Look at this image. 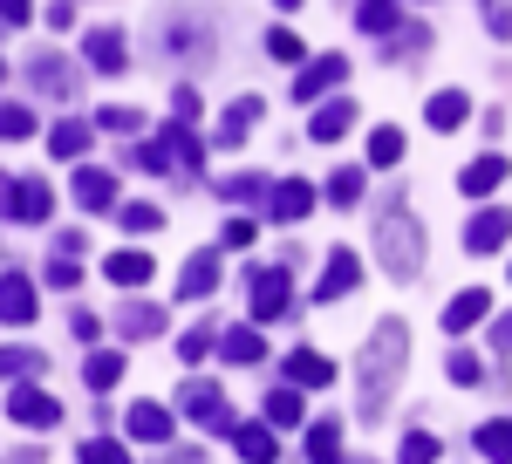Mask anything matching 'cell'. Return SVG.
Returning a JSON list of instances; mask_svg holds the SVG:
<instances>
[{
	"label": "cell",
	"instance_id": "obj_29",
	"mask_svg": "<svg viewBox=\"0 0 512 464\" xmlns=\"http://www.w3.org/2000/svg\"><path fill=\"white\" fill-rule=\"evenodd\" d=\"M267 424H274V430H294V424H301V383H287V389H274V396H267Z\"/></svg>",
	"mask_w": 512,
	"mask_h": 464
},
{
	"label": "cell",
	"instance_id": "obj_3",
	"mask_svg": "<svg viewBox=\"0 0 512 464\" xmlns=\"http://www.w3.org/2000/svg\"><path fill=\"white\" fill-rule=\"evenodd\" d=\"M48 205H55V198H48L41 178H0V212H7V219L41 226V219H48Z\"/></svg>",
	"mask_w": 512,
	"mask_h": 464
},
{
	"label": "cell",
	"instance_id": "obj_40",
	"mask_svg": "<svg viewBox=\"0 0 512 464\" xmlns=\"http://www.w3.org/2000/svg\"><path fill=\"white\" fill-rule=\"evenodd\" d=\"M48 280H55V287H76V280H82V260L69 253V246H62V253H48Z\"/></svg>",
	"mask_w": 512,
	"mask_h": 464
},
{
	"label": "cell",
	"instance_id": "obj_38",
	"mask_svg": "<svg viewBox=\"0 0 512 464\" xmlns=\"http://www.w3.org/2000/svg\"><path fill=\"white\" fill-rule=\"evenodd\" d=\"M185 48H205V35L192 21H164V55H185Z\"/></svg>",
	"mask_w": 512,
	"mask_h": 464
},
{
	"label": "cell",
	"instance_id": "obj_25",
	"mask_svg": "<svg viewBox=\"0 0 512 464\" xmlns=\"http://www.w3.org/2000/svg\"><path fill=\"white\" fill-rule=\"evenodd\" d=\"M424 116H431L437 130H458V123H465V116H472V103H465V96H458V89H437L431 103H424Z\"/></svg>",
	"mask_w": 512,
	"mask_h": 464
},
{
	"label": "cell",
	"instance_id": "obj_10",
	"mask_svg": "<svg viewBox=\"0 0 512 464\" xmlns=\"http://www.w3.org/2000/svg\"><path fill=\"white\" fill-rule=\"evenodd\" d=\"M506 171H512V164L499 151H492V157H472V164L458 171V192H465V198H492L499 185H506Z\"/></svg>",
	"mask_w": 512,
	"mask_h": 464
},
{
	"label": "cell",
	"instance_id": "obj_5",
	"mask_svg": "<svg viewBox=\"0 0 512 464\" xmlns=\"http://www.w3.org/2000/svg\"><path fill=\"white\" fill-rule=\"evenodd\" d=\"M178 410H185L192 424H205V430H233V403H226V389H212V383H185Z\"/></svg>",
	"mask_w": 512,
	"mask_h": 464
},
{
	"label": "cell",
	"instance_id": "obj_9",
	"mask_svg": "<svg viewBox=\"0 0 512 464\" xmlns=\"http://www.w3.org/2000/svg\"><path fill=\"white\" fill-rule=\"evenodd\" d=\"M335 82H349V62H342V55H315V62H301V82H294V96H301V103H321Z\"/></svg>",
	"mask_w": 512,
	"mask_h": 464
},
{
	"label": "cell",
	"instance_id": "obj_28",
	"mask_svg": "<svg viewBox=\"0 0 512 464\" xmlns=\"http://www.w3.org/2000/svg\"><path fill=\"white\" fill-rule=\"evenodd\" d=\"M233 451H239V458H253V464H267V458H274V430H267V424H239L233 430Z\"/></svg>",
	"mask_w": 512,
	"mask_h": 464
},
{
	"label": "cell",
	"instance_id": "obj_35",
	"mask_svg": "<svg viewBox=\"0 0 512 464\" xmlns=\"http://www.w3.org/2000/svg\"><path fill=\"white\" fill-rule=\"evenodd\" d=\"M369 164H403V130H396V123H383V130L369 137Z\"/></svg>",
	"mask_w": 512,
	"mask_h": 464
},
{
	"label": "cell",
	"instance_id": "obj_37",
	"mask_svg": "<svg viewBox=\"0 0 512 464\" xmlns=\"http://www.w3.org/2000/svg\"><path fill=\"white\" fill-rule=\"evenodd\" d=\"M82 376H89V389H117L123 383V355H89Z\"/></svg>",
	"mask_w": 512,
	"mask_h": 464
},
{
	"label": "cell",
	"instance_id": "obj_42",
	"mask_svg": "<svg viewBox=\"0 0 512 464\" xmlns=\"http://www.w3.org/2000/svg\"><path fill=\"white\" fill-rule=\"evenodd\" d=\"M226 198H233V205H253V198H267V178L239 171V178H226Z\"/></svg>",
	"mask_w": 512,
	"mask_h": 464
},
{
	"label": "cell",
	"instance_id": "obj_21",
	"mask_svg": "<svg viewBox=\"0 0 512 464\" xmlns=\"http://www.w3.org/2000/svg\"><path fill=\"white\" fill-rule=\"evenodd\" d=\"M253 123H260V96H239L233 110L219 116V144H226V151H233V144H246V130H253Z\"/></svg>",
	"mask_w": 512,
	"mask_h": 464
},
{
	"label": "cell",
	"instance_id": "obj_11",
	"mask_svg": "<svg viewBox=\"0 0 512 464\" xmlns=\"http://www.w3.org/2000/svg\"><path fill=\"white\" fill-rule=\"evenodd\" d=\"M212 287H219V253L205 246V253H192V260H185V273H178V301H205Z\"/></svg>",
	"mask_w": 512,
	"mask_h": 464
},
{
	"label": "cell",
	"instance_id": "obj_2",
	"mask_svg": "<svg viewBox=\"0 0 512 464\" xmlns=\"http://www.w3.org/2000/svg\"><path fill=\"white\" fill-rule=\"evenodd\" d=\"M376 253H383V273H390V280H417V273H424V226H417L410 212H383Z\"/></svg>",
	"mask_w": 512,
	"mask_h": 464
},
{
	"label": "cell",
	"instance_id": "obj_27",
	"mask_svg": "<svg viewBox=\"0 0 512 464\" xmlns=\"http://www.w3.org/2000/svg\"><path fill=\"white\" fill-rule=\"evenodd\" d=\"M110 287H144L151 280V253H110Z\"/></svg>",
	"mask_w": 512,
	"mask_h": 464
},
{
	"label": "cell",
	"instance_id": "obj_15",
	"mask_svg": "<svg viewBox=\"0 0 512 464\" xmlns=\"http://www.w3.org/2000/svg\"><path fill=\"white\" fill-rule=\"evenodd\" d=\"M35 314H41L35 287H28L21 273H7V280H0V321H14V328H21V321H35Z\"/></svg>",
	"mask_w": 512,
	"mask_h": 464
},
{
	"label": "cell",
	"instance_id": "obj_1",
	"mask_svg": "<svg viewBox=\"0 0 512 464\" xmlns=\"http://www.w3.org/2000/svg\"><path fill=\"white\" fill-rule=\"evenodd\" d=\"M403 355H410V328H403V321H383V328L369 335V348H362V417H369V424H376L383 403H390L396 376H403Z\"/></svg>",
	"mask_w": 512,
	"mask_h": 464
},
{
	"label": "cell",
	"instance_id": "obj_20",
	"mask_svg": "<svg viewBox=\"0 0 512 464\" xmlns=\"http://www.w3.org/2000/svg\"><path fill=\"white\" fill-rule=\"evenodd\" d=\"M89 62H96L103 76H117L123 62H130V48H123V35H117V28H89Z\"/></svg>",
	"mask_w": 512,
	"mask_h": 464
},
{
	"label": "cell",
	"instance_id": "obj_17",
	"mask_svg": "<svg viewBox=\"0 0 512 464\" xmlns=\"http://www.w3.org/2000/svg\"><path fill=\"white\" fill-rule=\"evenodd\" d=\"M355 280H362L355 253H342V246H335V260L321 267V294H315V301H342V294H355Z\"/></svg>",
	"mask_w": 512,
	"mask_h": 464
},
{
	"label": "cell",
	"instance_id": "obj_6",
	"mask_svg": "<svg viewBox=\"0 0 512 464\" xmlns=\"http://www.w3.org/2000/svg\"><path fill=\"white\" fill-rule=\"evenodd\" d=\"M246 287H253V321H280V314L294 308V280H287V267H280V273L260 267Z\"/></svg>",
	"mask_w": 512,
	"mask_h": 464
},
{
	"label": "cell",
	"instance_id": "obj_22",
	"mask_svg": "<svg viewBox=\"0 0 512 464\" xmlns=\"http://www.w3.org/2000/svg\"><path fill=\"white\" fill-rule=\"evenodd\" d=\"M41 369H48L41 348H0V383H35Z\"/></svg>",
	"mask_w": 512,
	"mask_h": 464
},
{
	"label": "cell",
	"instance_id": "obj_51",
	"mask_svg": "<svg viewBox=\"0 0 512 464\" xmlns=\"http://www.w3.org/2000/svg\"><path fill=\"white\" fill-rule=\"evenodd\" d=\"M492 342H499V348H512V314L499 321V328H492Z\"/></svg>",
	"mask_w": 512,
	"mask_h": 464
},
{
	"label": "cell",
	"instance_id": "obj_39",
	"mask_svg": "<svg viewBox=\"0 0 512 464\" xmlns=\"http://www.w3.org/2000/svg\"><path fill=\"white\" fill-rule=\"evenodd\" d=\"M164 137H171V151H178V164H185V171H198V157H205V151H198V137H192V130H185V116H178V123H171Z\"/></svg>",
	"mask_w": 512,
	"mask_h": 464
},
{
	"label": "cell",
	"instance_id": "obj_8",
	"mask_svg": "<svg viewBox=\"0 0 512 464\" xmlns=\"http://www.w3.org/2000/svg\"><path fill=\"white\" fill-rule=\"evenodd\" d=\"M506 239H512V212H506V205L472 212V226H465V253H499Z\"/></svg>",
	"mask_w": 512,
	"mask_h": 464
},
{
	"label": "cell",
	"instance_id": "obj_52",
	"mask_svg": "<svg viewBox=\"0 0 512 464\" xmlns=\"http://www.w3.org/2000/svg\"><path fill=\"white\" fill-rule=\"evenodd\" d=\"M280 7H301V0H280Z\"/></svg>",
	"mask_w": 512,
	"mask_h": 464
},
{
	"label": "cell",
	"instance_id": "obj_14",
	"mask_svg": "<svg viewBox=\"0 0 512 464\" xmlns=\"http://www.w3.org/2000/svg\"><path fill=\"white\" fill-rule=\"evenodd\" d=\"M485 314H492V294H485V287H465V294L444 308V335H465V328H478Z\"/></svg>",
	"mask_w": 512,
	"mask_h": 464
},
{
	"label": "cell",
	"instance_id": "obj_7",
	"mask_svg": "<svg viewBox=\"0 0 512 464\" xmlns=\"http://www.w3.org/2000/svg\"><path fill=\"white\" fill-rule=\"evenodd\" d=\"M28 76H35L41 96H62V103L76 96V62H69V55H55V48H35V55H28Z\"/></svg>",
	"mask_w": 512,
	"mask_h": 464
},
{
	"label": "cell",
	"instance_id": "obj_23",
	"mask_svg": "<svg viewBox=\"0 0 512 464\" xmlns=\"http://www.w3.org/2000/svg\"><path fill=\"white\" fill-rule=\"evenodd\" d=\"M355 28L362 35H396L403 14H396V0H355Z\"/></svg>",
	"mask_w": 512,
	"mask_h": 464
},
{
	"label": "cell",
	"instance_id": "obj_13",
	"mask_svg": "<svg viewBox=\"0 0 512 464\" xmlns=\"http://www.w3.org/2000/svg\"><path fill=\"white\" fill-rule=\"evenodd\" d=\"M76 205L82 212H110V205H117V178L96 171V164H82L76 171Z\"/></svg>",
	"mask_w": 512,
	"mask_h": 464
},
{
	"label": "cell",
	"instance_id": "obj_36",
	"mask_svg": "<svg viewBox=\"0 0 512 464\" xmlns=\"http://www.w3.org/2000/svg\"><path fill=\"white\" fill-rule=\"evenodd\" d=\"M308 458H315V464L342 458V424H315V430H308Z\"/></svg>",
	"mask_w": 512,
	"mask_h": 464
},
{
	"label": "cell",
	"instance_id": "obj_54",
	"mask_svg": "<svg viewBox=\"0 0 512 464\" xmlns=\"http://www.w3.org/2000/svg\"><path fill=\"white\" fill-rule=\"evenodd\" d=\"M506 273H512V267H506Z\"/></svg>",
	"mask_w": 512,
	"mask_h": 464
},
{
	"label": "cell",
	"instance_id": "obj_26",
	"mask_svg": "<svg viewBox=\"0 0 512 464\" xmlns=\"http://www.w3.org/2000/svg\"><path fill=\"white\" fill-rule=\"evenodd\" d=\"M226 362H239V369L267 362V342H260V328H226Z\"/></svg>",
	"mask_w": 512,
	"mask_h": 464
},
{
	"label": "cell",
	"instance_id": "obj_33",
	"mask_svg": "<svg viewBox=\"0 0 512 464\" xmlns=\"http://www.w3.org/2000/svg\"><path fill=\"white\" fill-rule=\"evenodd\" d=\"M21 137H35V116H28V103H0V144H21Z\"/></svg>",
	"mask_w": 512,
	"mask_h": 464
},
{
	"label": "cell",
	"instance_id": "obj_32",
	"mask_svg": "<svg viewBox=\"0 0 512 464\" xmlns=\"http://www.w3.org/2000/svg\"><path fill=\"white\" fill-rule=\"evenodd\" d=\"M472 444L485 451V458L506 464V458H512V424H499V417H492V424H478V430H472Z\"/></svg>",
	"mask_w": 512,
	"mask_h": 464
},
{
	"label": "cell",
	"instance_id": "obj_49",
	"mask_svg": "<svg viewBox=\"0 0 512 464\" xmlns=\"http://www.w3.org/2000/svg\"><path fill=\"white\" fill-rule=\"evenodd\" d=\"M403 458H437V437L431 430H410V437H403Z\"/></svg>",
	"mask_w": 512,
	"mask_h": 464
},
{
	"label": "cell",
	"instance_id": "obj_16",
	"mask_svg": "<svg viewBox=\"0 0 512 464\" xmlns=\"http://www.w3.org/2000/svg\"><path fill=\"white\" fill-rule=\"evenodd\" d=\"M287 383H301V389L335 383V362H328L321 348H294V355H287Z\"/></svg>",
	"mask_w": 512,
	"mask_h": 464
},
{
	"label": "cell",
	"instance_id": "obj_34",
	"mask_svg": "<svg viewBox=\"0 0 512 464\" xmlns=\"http://www.w3.org/2000/svg\"><path fill=\"white\" fill-rule=\"evenodd\" d=\"M212 342H219V328H212V321H198V328H185V335H178V355H185V362H205V355H212Z\"/></svg>",
	"mask_w": 512,
	"mask_h": 464
},
{
	"label": "cell",
	"instance_id": "obj_19",
	"mask_svg": "<svg viewBox=\"0 0 512 464\" xmlns=\"http://www.w3.org/2000/svg\"><path fill=\"white\" fill-rule=\"evenodd\" d=\"M349 123H355V103H349V96H335V103H321V110H315L308 137H315V144H335V137H342Z\"/></svg>",
	"mask_w": 512,
	"mask_h": 464
},
{
	"label": "cell",
	"instance_id": "obj_44",
	"mask_svg": "<svg viewBox=\"0 0 512 464\" xmlns=\"http://www.w3.org/2000/svg\"><path fill=\"white\" fill-rule=\"evenodd\" d=\"M444 369H451V383H465V389H472L478 376H485V369H478V355H465V348H458V355H451Z\"/></svg>",
	"mask_w": 512,
	"mask_h": 464
},
{
	"label": "cell",
	"instance_id": "obj_12",
	"mask_svg": "<svg viewBox=\"0 0 512 464\" xmlns=\"http://www.w3.org/2000/svg\"><path fill=\"white\" fill-rule=\"evenodd\" d=\"M171 424H178V410H164V403H130V437H137V444H171Z\"/></svg>",
	"mask_w": 512,
	"mask_h": 464
},
{
	"label": "cell",
	"instance_id": "obj_41",
	"mask_svg": "<svg viewBox=\"0 0 512 464\" xmlns=\"http://www.w3.org/2000/svg\"><path fill=\"white\" fill-rule=\"evenodd\" d=\"M267 55H274V62H308L301 35H287V28H274V35H267Z\"/></svg>",
	"mask_w": 512,
	"mask_h": 464
},
{
	"label": "cell",
	"instance_id": "obj_24",
	"mask_svg": "<svg viewBox=\"0 0 512 464\" xmlns=\"http://www.w3.org/2000/svg\"><path fill=\"white\" fill-rule=\"evenodd\" d=\"M117 328L130 335V342H144V335H158V328H164V308H158V301H130V308L117 314Z\"/></svg>",
	"mask_w": 512,
	"mask_h": 464
},
{
	"label": "cell",
	"instance_id": "obj_53",
	"mask_svg": "<svg viewBox=\"0 0 512 464\" xmlns=\"http://www.w3.org/2000/svg\"><path fill=\"white\" fill-rule=\"evenodd\" d=\"M0 82H7V69H0Z\"/></svg>",
	"mask_w": 512,
	"mask_h": 464
},
{
	"label": "cell",
	"instance_id": "obj_50",
	"mask_svg": "<svg viewBox=\"0 0 512 464\" xmlns=\"http://www.w3.org/2000/svg\"><path fill=\"white\" fill-rule=\"evenodd\" d=\"M28 21V0H0V28H21Z\"/></svg>",
	"mask_w": 512,
	"mask_h": 464
},
{
	"label": "cell",
	"instance_id": "obj_45",
	"mask_svg": "<svg viewBox=\"0 0 512 464\" xmlns=\"http://www.w3.org/2000/svg\"><path fill=\"white\" fill-rule=\"evenodd\" d=\"M485 28H492L499 41H512V7L506 0H485Z\"/></svg>",
	"mask_w": 512,
	"mask_h": 464
},
{
	"label": "cell",
	"instance_id": "obj_43",
	"mask_svg": "<svg viewBox=\"0 0 512 464\" xmlns=\"http://www.w3.org/2000/svg\"><path fill=\"white\" fill-rule=\"evenodd\" d=\"M321 198H335V205H355V198H362V171H335Z\"/></svg>",
	"mask_w": 512,
	"mask_h": 464
},
{
	"label": "cell",
	"instance_id": "obj_48",
	"mask_svg": "<svg viewBox=\"0 0 512 464\" xmlns=\"http://www.w3.org/2000/svg\"><path fill=\"white\" fill-rule=\"evenodd\" d=\"M82 458H96V464H123V444H110V437H89V444H82Z\"/></svg>",
	"mask_w": 512,
	"mask_h": 464
},
{
	"label": "cell",
	"instance_id": "obj_47",
	"mask_svg": "<svg viewBox=\"0 0 512 464\" xmlns=\"http://www.w3.org/2000/svg\"><path fill=\"white\" fill-rule=\"evenodd\" d=\"M123 226L130 232H158V205H123Z\"/></svg>",
	"mask_w": 512,
	"mask_h": 464
},
{
	"label": "cell",
	"instance_id": "obj_18",
	"mask_svg": "<svg viewBox=\"0 0 512 464\" xmlns=\"http://www.w3.org/2000/svg\"><path fill=\"white\" fill-rule=\"evenodd\" d=\"M315 185H308V178H287V185H280L274 192V219H287V226H294V219H308V212H315Z\"/></svg>",
	"mask_w": 512,
	"mask_h": 464
},
{
	"label": "cell",
	"instance_id": "obj_46",
	"mask_svg": "<svg viewBox=\"0 0 512 464\" xmlns=\"http://www.w3.org/2000/svg\"><path fill=\"white\" fill-rule=\"evenodd\" d=\"M137 164H144V171H171V164H178V151H171V144H144V151H137Z\"/></svg>",
	"mask_w": 512,
	"mask_h": 464
},
{
	"label": "cell",
	"instance_id": "obj_31",
	"mask_svg": "<svg viewBox=\"0 0 512 464\" xmlns=\"http://www.w3.org/2000/svg\"><path fill=\"white\" fill-rule=\"evenodd\" d=\"M48 151L55 157H82L89 151V123H69V116H62V123L48 130Z\"/></svg>",
	"mask_w": 512,
	"mask_h": 464
},
{
	"label": "cell",
	"instance_id": "obj_4",
	"mask_svg": "<svg viewBox=\"0 0 512 464\" xmlns=\"http://www.w3.org/2000/svg\"><path fill=\"white\" fill-rule=\"evenodd\" d=\"M7 417L28 424V430H48V424H62V403L35 383H7Z\"/></svg>",
	"mask_w": 512,
	"mask_h": 464
},
{
	"label": "cell",
	"instance_id": "obj_30",
	"mask_svg": "<svg viewBox=\"0 0 512 464\" xmlns=\"http://www.w3.org/2000/svg\"><path fill=\"white\" fill-rule=\"evenodd\" d=\"M96 130H110V137H137V130H144V110H130V103H103V110H96Z\"/></svg>",
	"mask_w": 512,
	"mask_h": 464
}]
</instances>
